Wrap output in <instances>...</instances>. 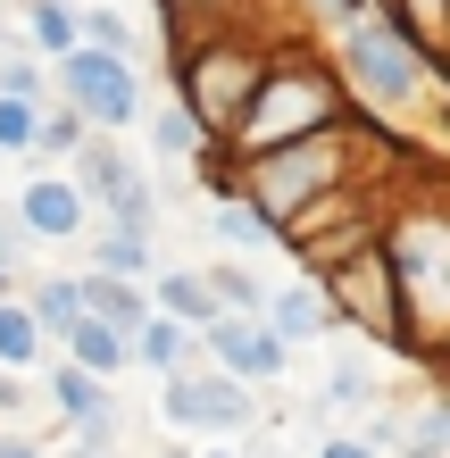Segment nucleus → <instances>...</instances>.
Here are the masks:
<instances>
[{"label":"nucleus","instance_id":"f257e3e1","mask_svg":"<svg viewBox=\"0 0 450 458\" xmlns=\"http://www.w3.org/2000/svg\"><path fill=\"white\" fill-rule=\"evenodd\" d=\"M351 109H342V92H334V75L326 67H309V59H284L259 75V92H250V109L242 125H233V142H250V150H284V142H309V133H326L342 125Z\"/></svg>","mask_w":450,"mask_h":458},{"label":"nucleus","instance_id":"f03ea898","mask_svg":"<svg viewBox=\"0 0 450 458\" xmlns=\"http://www.w3.org/2000/svg\"><path fill=\"white\" fill-rule=\"evenodd\" d=\"M342 175H351V133L342 125L309 133V142H284V150H259L250 158V217L284 225V217H301L309 200H326Z\"/></svg>","mask_w":450,"mask_h":458},{"label":"nucleus","instance_id":"7ed1b4c3","mask_svg":"<svg viewBox=\"0 0 450 458\" xmlns=\"http://www.w3.org/2000/svg\"><path fill=\"white\" fill-rule=\"evenodd\" d=\"M175 75H183V117L208 125V133H233L242 109H250V92H259V75H267V59H259L250 42L217 34V42H192V50H183Z\"/></svg>","mask_w":450,"mask_h":458},{"label":"nucleus","instance_id":"20e7f679","mask_svg":"<svg viewBox=\"0 0 450 458\" xmlns=\"http://www.w3.org/2000/svg\"><path fill=\"white\" fill-rule=\"evenodd\" d=\"M326 284H334V309L342 317H359L367 334H401V301H392V276H384V250L376 242H359V250H342L334 267H326Z\"/></svg>","mask_w":450,"mask_h":458},{"label":"nucleus","instance_id":"39448f33","mask_svg":"<svg viewBox=\"0 0 450 458\" xmlns=\"http://www.w3.org/2000/svg\"><path fill=\"white\" fill-rule=\"evenodd\" d=\"M342 59H351V75H359L376 100H409V92H417V75H426V67H417V50L392 34V25H359Z\"/></svg>","mask_w":450,"mask_h":458},{"label":"nucleus","instance_id":"423d86ee","mask_svg":"<svg viewBox=\"0 0 450 458\" xmlns=\"http://www.w3.org/2000/svg\"><path fill=\"white\" fill-rule=\"evenodd\" d=\"M67 92H75V109L100 117V125L134 117V75H125V59H109V50H67Z\"/></svg>","mask_w":450,"mask_h":458},{"label":"nucleus","instance_id":"0eeeda50","mask_svg":"<svg viewBox=\"0 0 450 458\" xmlns=\"http://www.w3.org/2000/svg\"><path fill=\"white\" fill-rule=\"evenodd\" d=\"M167 417L175 425H242L250 392L225 384V375H175V384H167Z\"/></svg>","mask_w":450,"mask_h":458},{"label":"nucleus","instance_id":"6e6552de","mask_svg":"<svg viewBox=\"0 0 450 458\" xmlns=\"http://www.w3.org/2000/svg\"><path fill=\"white\" fill-rule=\"evenodd\" d=\"M84 183H92V192L117 208V225H142V175L125 167V158H117L109 142H92V150H84Z\"/></svg>","mask_w":450,"mask_h":458},{"label":"nucleus","instance_id":"1a4fd4ad","mask_svg":"<svg viewBox=\"0 0 450 458\" xmlns=\"http://www.w3.org/2000/svg\"><path fill=\"white\" fill-rule=\"evenodd\" d=\"M208 342H217V359H225L233 375H259V384L284 367V342L259 334V326H225V317H217V326H208Z\"/></svg>","mask_w":450,"mask_h":458},{"label":"nucleus","instance_id":"9d476101","mask_svg":"<svg viewBox=\"0 0 450 458\" xmlns=\"http://www.w3.org/2000/svg\"><path fill=\"white\" fill-rule=\"evenodd\" d=\"M75 301H84V309L100 317V326H117V334H134L142 317H150V309H142V292H125L117 276H100V284H75Z\"/></svg>","mask_w":450,"mask_h":458},{"label":"nucleus","instance_id":"9b49d317","mask_svg":"<svg viewBox=\"0 0 450 458\" xmlns=\"http://www.w3.org/2000/svg\"><path fill=\"white\" fill-rule=\"evenodd\" d=\"M125 350H134V342H125L117 326H100V317H84V326H75V367H84V375L125 367Z\"/></svg>","mask_w":450,"mask_h":458},{"label":"nucleus","instance_id":"f8f14e48","mask_svg":"<svg viewBox=\"0 0 450 458\" xmlns=\"http://www.w3.org/2000/svg\"><path fill=\"white\" fill-rule=\"evenodd\" d=\"M75 217H84V208H75L67 183H34V192H25V225H42V233H75Z\"/></svg>","mask_w":450,"mask_h":458},{"label":"nucleus","instance_id":"ddd939ff","mask_svg":"<svg viewBox=\"0 0 450 458\" xmlns=\"http://www.w3.org/2000/svg\"><path fill=\"white\" fill-rule=\"evenodd\" d=\"M317 326H326V301H317V292H284V301H276V334L284 342H301Z\"/></svg>","mask_w":450,"mask_h":458},{"label":"nucleus","instance_id":"4468645a","mask_svg":"<svg viewBox=\"0 0 450 458\" xmlns=\"http://www.w3.org/2000/svg\"><path fill=\"white\" fill-rule=\"evenodd\" d=\"M158 301H167L175 317H200V326H217V301H208V284H200V276H167V284H158Z\"/></svg>","mask_w":450,"mask_h":458},{"label":"nucleus","instance_id":"2eb2a0df","mask_svg":"<svg viewBox=\"0 0 450 458\" xmlns=\"http://www.w3.org/2000/svg\"><path fill=\"white\" fill-rule=\"evenodd\" d=\"M50 384H59V409H67V417H92V409H100V384H92L84 367H59Z\"/></svg>","mask_w":450,"mask_h":458},{"label":"nucleus","instance_id":"dca6fc26","mask_svg":"<svg viewBox=\"0 0 450 458\" xmlns=\"http://www.w3.org/2000/svg\"><path fill=\"white\" fill-rule=\"evenodd\" d=\"M25 359H34V317L0 309V367H25Z\"/></svg>","mask_w":450,"mask_h":458},{"label":"nucleus","instance_id":"f3484780","mask_svg":"<svg viewBox=\"0 0 450 458\" xmlns=\"http://www.w3.org/2000/svg\"><path fill=\"white\" fill-rule=\"evenodd\" d=\"M142 259H150V250H142V233H134V225H117L109 242H100V267H109V276H134Z\"/></svg>","mask_w":450,"mask_h":458},{"label":"nucleus","instance_id":"a211bd4d","mask_svg":"<svg viewBox=\"0 0 450 458\" xmlns=\"http://www.w3.org/2000/svg\"><path fill=\"white\" fill-rule=\"evenodd\" d=\"M142 359H150V367H175V359H183L175 317H150V326H142Z\"/></svg>","mask_w":450,"mask_h":458},{"label":"nucleus","instance_id":"6ab92c4d","mask_svg":"<svg viewBox=\"0 0 450 458\" xmlns=\"http://www.w3.org/2000/svg\"><path fill=\"white\" fill-rule=\"evenodd\" d=\"M42 317H50V334H75V326H84V301H75V284H50V292H42Z\"/></svg>","mask_w":450,"mask_h":458},{"label":"nucleus","instance_id":"aec40b11","mask_svg":"<svg viewBox=\"0 0 450 458\" xmlns=\"http://www.w3.org/2000/svg\"><path fill=\"white\" fill-rule=\"evenodd\" d=\"M34 34H42V50H75V17L59 9V0H42V9H34Z\"/></svg>","mask_w":450,"mask_h":458},{"label":"nucleus","instance_id":"412c9836","mask_svg":"<svg viewBox=\"0 0 450 458\" xmlns=\"http://www.w3.org/2000/svg\"><path fill=\"white\" fill-rule=\"evenodd\" d=\"M25 142H34V109L0 92V150H25Z\"/></svg>","mask_w":450,"mask_h":458},{"label":"nucleus","instance_id":"4be33fe9","mask_svg":"<svg viewBox=\"0 0 450 458\" xmlns=\"http://www.w3.org/2000/svg\"><path fill=\"white\" fill-rule=\"evenodd\" d=\"M208 301H233V309H259V284L242 276V267H225V276L208 284Z\"/></svg>","mask_w":450,"mask_h":458},{"label":"nucleus","instance_id":"5701e85b","mask_svg":"<svg viewBox=\"0 0 450 458\" xmlns=\"http://www.w3.org/2000/svg\"><path fill=\"white\" fill-rule=\"evenodd\" d=\"M34 142L42 150H75V142H84V125H75V117H34Z\"/></svg>","mask_w":450,"mask_h":458},{"label":"nucleus","instance_id":"b1692460","mask_svg":"<svg viewBox=\"0 0 450 458\" xmlns=\"http://www.w3.org/2000/svg\"><path fill=\"white\" fill-rule=\"evenodd\" d=\"M409 458H442V409L417 417V434H409Z\"/></svg>","mask_w":450,"mask_h":458},{"label":"nucleus","instance_id":"393cba45","mask_svg":"<svg viewBox=\"0 0 450 458\" xmlns=\"http://www.w3.org/2000/svg\"><path fill=\"white\" fill-rule=\"evenodd\" d=\"M158 142H167V150H192L200 125H192V117H167V125H158Z\"/></svg>","mask_w":450,"mask_h":458},{"label":"nucleus","instance_id":"a878e982","mask_svg":"<svg viewBox=\"0 0 450 458\" xmlns=\"http://www.w3.org/2000/svg\"><path fill=\"white\" fill-rule=\"evenodd\" d=\"M225 233H233V242H259V233H267V225H259V217H250V208H225Z\"/></svg>","mask_w":450,"mask_h":458},{"label":"nucleus","instance_id":"bb28decb","mask_svg":"<svg viewBox=\"0 0 450 458\" xmlns=\"http://www.w3.org/2000/svg\"><path fill=\"white\" fill-rule=\"evenodd\" d=\"M317 458H376V450H367V442H326Z\"/></svg>","mask_w":450,"mask_h":458},{"label":"nucleus","instance_id":"cd10ccee","mask_svg":"<svg viewBox=\"0 0 450 458\" xmlns=\"http://www.w3.org/2000/svg\"><path fill=\"white\" fill-rule=\"evenodd\" d=\"M183 9H233V0H167V17L183 25Z\"/></svg>","mask_w":450,"mask_h":458},{"label":"nucleus","instance_id":"c85d7f7f","mask_svg":"<svg viewBox=\"0 0 450 458\" xmlns=\"http://www.w3.org/2000/svg\"><path fill=\"white\" fill-rule=\"evenodd\" d=\"M317 9H326V17H351V9H367V0H317Z\"/></svg>","mask_w":450,"mask_h":458},{"label":"nucleus","instance_id":"c756f323","mask_svg":"<svg viewBox=\"0 0 450 458\" xmlns=\"http://www.w3.org/2000/svg\"><path fill=\"white\" fill-rule=\"evenodd\" d=\"M0 458H34V442H0Z\"/></svg>","mask_w":450,"mask_h":458},{"label":"nucleus","instance_id":"7c9ffc66","mask_svg":"<svg viewBox=\"0 0 450 458\" xmlns=\"http://www.w3.org/2000/svg\"><path fill=\"white\" fill-rule=\"evenodd\" d=\"M9 400H17V384H9V367H0V409H9Z\"/></svg>","mask_w":450,"mask_h":458},{"label":"nucleus","instance_id":"2f4dec72","mask_svg":"<svg viewBox=\"0 0 450 458\" xmlns=\"http://www.w3.org/2000/svg\"><path fill=\"white\" fill-rule=\"evenodd\" d=\"M75 458H117V450H75Z\"/></svg>","mask_w":450,"mask_h":458},{"label":"nucleus","instance_id":"473e14b6","mask_svg":"<svg viewBox=\"0 0 450 458\" xmlns=\"http://www.w3.org/2000/svg\"><path fill=\"white\" fill-rule=\"evenodd\" d=\"M167 458H183V450H167Z\"/></svg>","mask_w":450,"mask_h":458},{"label":"nucleus","instance_id":"72a5a7b5","mask_svg":"<svg viewBox=\"0 0 450 458\" xmlns=\"http://www.w3.org/2000/svg\"><path fill=\"white\" fill-rule=\"evenodd\" d=\"M217 458H225V450H217Z\"/></svg>","mask_w":450,"mask_h":458}]
</instances>
